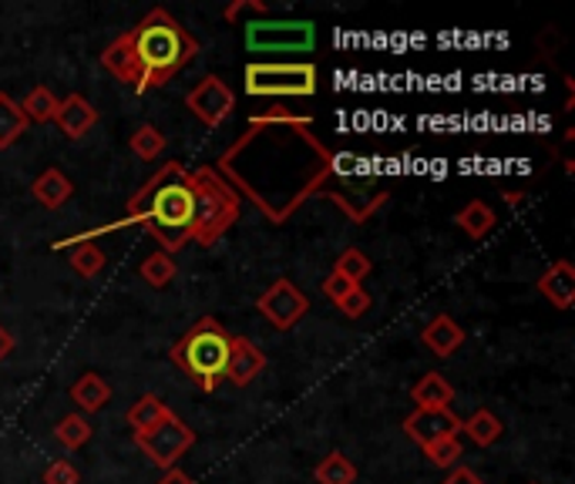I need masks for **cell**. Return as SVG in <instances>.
<instances>
[{"label": "cell", "instance_id": "28", "mask_svg": "<svg viewBox=\"0 0 575 484\" xmlns=\"http://www.w3.org/2000/svg\"><path fill=\"white\" fill-rule=\"evenodd\" d=\"M71 269L81 277V280H94L104 266H109V256H104L94 243H78L75 249H71Z\"/></svg>", "mask_w": 575, "mask_h": 484}, {"label": "cell", "instance_id": "31", "mask_svg": "<svg viewBox=\"0 0 575 484\" xmlns=\"http://www.w3.org/2000/svg\"><path fill=\"white\" fill-rule=\"evenodd\" d=\"M371 306H374V296L363 290V286H353L340 303H337V309L343 313V316H350V319H360V316H368L371 313Z\"/></svg>", "mask_w": 575, "mask_h": 484}, {"label": "cell", "instance_id": "36", "mask_svg": "<svg viewBox=\"0 0 575 484\" xmlns=\"http://www.w3.org/2000/svg\"><path fill=\"white\" fill-rule=\"evenodd\" d=\"M441 484H485V481H482L472 468H454Z\"/></svg>", "mask_w": 575, "mask_h": 484}, {"label": "cell", "instance_id": "29", "mask_svg": "<svg viewBox=\"0 0 575 484\" xmlns=\"http://www.w3.org/2000/svg\"><path fill=\"white\" fill-rule=\"evenodd\" d=\"M334 273H340V277H347L353 286H360L363 280H368L371 273H374V262H371V256L368 252H360V249H343L340 252V259H337V266H334Z\"/></svg>", "mask_w": 575, "mask_h": 484}, {"label": "cell", "instance_id": "3", "mask_svg": "<svg viewBox=\"0 0 575 484\" xmlns=\"http://www.w3.org/2000/svg\"><path fill=\"white\" fill-rule=\"evenodd\" d=\"M192 215H195V192H192V172L182 166V161H166V166L155 172L132 199H128V215L119 223L101 226L88 236H75V239H61L55 243V249L65 246H78V243H94V236L112 233V229H125V226H145V233L162 246V252L176 256L189 246V233H192Z\"/></svg>", "mask_w": 575, "mask_h": 484}, {"label": "cell", "instance_id": "37", "mask_svg": "<svg viewBox=\"0 0 575 484\" xmlns=\"http://www.w3.org/2000/svg\"><path fill=\"white\" fill-rule=\"evenodd\" d=\"M14 347H18V340L11 337V330H8V327H0V363H4V360L14 353Z\"/></svg>", "mask_w": 575, "mask_h": 484}, {"label": "cell", "instance_id": "2", "mask_svg": "<svg viewBox=\"0 0 575 484\" xmlns=\"http://www.w3.org/2000/svg\"><path fill=\"white\" fill-rule=\"evenodd\" d=\"M199 54V41L166 8H151L132 31L101 50V68L138 94L166 88Z\"/></svg>", "mask_w": 575, "mask_h": 484}, {"label": "cell", "instance_id": "40", "mask_svg": "<svg viewBox=\"0 0 575 484\" xmlns=\"http://www.w3.org/2000/svg\"><path fill=\"white\" fill-rule=\"evenodd\" d=\"M532 484H535V481H532Z\"/></svg>", "mask_w": 575, "mask_h": 484}, {"label": "cell", "instance_id": "7", "mask_svg": "<svg viewBox=\"0 0 575 484\" xmlns=\"http://www.w3.org/2000/svg\"><path fill=\"white\" fill-rule=\"evenodd\" d=\"M252 54H309L317 47V24L293 18H249L239 24Z\"/></svg>", "mask_w": 575, "mask_h": 484}, {"label": "cell", "instance_id": "15", "mask_svg": "<svg viewBox=\"0 0 575 484\" xmlns=\"http://www.w3.org/2000/svg\"><path fill=\"white\" fill-rule=\"evenodd\" d=\"M98 108L84 98V94H68L58 108V115H55V125L61 128L65 138H84L94 125H98Z\"/></svg>", "mask_w": 575, "mask_h": 484}, {"label": "cell", "instance_id": "14", "mask_svg": "<svg viewBox=\"0 0 575 484\" xmlns=\"http://www.w3.org/2000/svg\"><path fill=\"white\" fill-rule=\"evenodd\" d=\"M539 296H545L555 309H572L575 303V269L568 259H555L545 273L535 280Z\"/></svg>", "mask_w": 575, "mask_h": 484}, {"label": "cell", "instance_id": "10", "mask_svg": "<svg viewBox=\"0 0 575 484\" xmlns=\"http://www.w3.org/2000/svg\"><path fill=\"white\" fill-rule=\"evenodd\" d=\"M185 108H189V112H192L205 128H219V125L233 115L236 94H233V88H229L223 78L205 75V78L185 94Z\"/></svg>", "mask_w": 575, "mask_h": 484}, {"label": "cell", "instance_id": "12", "mask_svg": "<svg viewBox=\"0 0 575 484\" xmlns=\"http://www.w3.org/2000/svg\"><path fill=\"white\" fill-rule=\"evenodd\" d=\"M404 435L417 444V448H431L438 441L458 438L461 435V417L451 407H438V410H414L404 417Z\"/></svg>", "mask_w": 575, "mask_h": 484}, {"label": "cell", "instance_id": "4", "mask_svg": "<svg viewBox=\"0 0 575 484\" xmlns=\"http://www.w3.org/2000/svg\"><path fill=\"white\" fill-rule=\"evenodd\" d=\"M233 337L216 316H199L192 327L172 344L169 360L189 376V381L213 394L219 384H226V367H229Z\"/></svg>", "mask_w": 575, "mask_h": 484}, {"label": "cell", "instance_id": "11", "mask_svg": "<svg viewBox=\"0 0 575 484\" xmlns=\"http://www.w3.org/2000/svg\"><path fill=\"white\" fill-rule=\"evenodd\" d=\"M256 309L270 319V327L286 334L309 313V300H306V293L293 280H277L263 296L256 300Z\"/></svg>", "mask_w": 575, "mask_h": 484}, {"label": "cell", "instance_id": "1", "mask_svg": "<svg viewBox=\"0 0 575 484\" xmlns=\"http://www.w3.org/2000/svg\"><path fill=\"white\" fill-rule=\"evenodd\" d=\"M216 176L239 195H246L270 223H286L320 195L327 179L337 169L334 151L313 135V119L293 115L280 122L249 119L246 135H239L219 158Z\"/></svg>", "mask_w": 575, "mask_h": 484}, {"label": "cell", "instance_id": "33", "mask_svg": "<svg viewBox=\"0 0 575 484\" xmlns=\"http://www.w3.org/2000/svg\"><path fill=\"white\" fill-rule=\"evenodd\" d=\"M425 454H428V461H431L435 468H454L458 458H461V441H458V438L438 441V444L425 448Z\"/></svg>", "mask_w": 575, "mask_h": 484}, {"label": "cell", "instance_id": "23", "mask_svg": "<svg viewBox=\"0 0 575 484\" xmlns=\"http://www.w3.org/2000/svg\"><path fill=\"white\" fill-rule=\"evenodd\" d=\"M169 417H172L169 404H166L162 397H155V394H145V397H138V401L128 407V424H132V430H151L155 424H162V420H169Z\"/></svg>", "mask_w": 575, "mask_h": 484}, {"label": "cell", "instance_id": "8", "mask_svg": "<svg viewBox=\"0 0 575 484\" xmlns=\"http://www.w3.org/2000/svg\"><path fill=\"white\" fill-rule=\"evenodd\" d=\"M324 199H330L334 205H340L347 212L350 223H368L371 215L391 199V192L377 182H357V176H340L334 169V176L327 179V185L320 189Z\"/></svg>", "mask_w": 575, "mask_h": 484}, {"label": "cell", "instance_id": "6", "mask_svg": "<svg viewBox=\"0 0 575 484\" xmlns=\"http://www.w3.org/2000/svg\"><path fill=\"white\" fill-rule=\"evenodd\" d=\"M243 78L249 98H313L320 88L317 65L309 61H252L246 65Z\"/></svg>", "mask_w": 575, "mask_h": 484}, {"label": "cell", "instance_id": "30", "mask_svg": "<svg viewBox=\"0 0 575 484\" xmlns=\"http://www.w3.org/2000/svg\"><path fill=\"white\" fill-rule=\"evenodd\" d=\"M132 151L142 158V161H155L162 151H166V135L155 128V125H142L135 135H132Z\"/></svg>", "mask_w": 575, "mask_h": 484}, {"label": "cell", "instance_id": "34", "mask_svg": "<svg viewBox=\"0 0 575 484\" xmlns=\"http://www.w3.org/2000/svg\"><path fill=\"white\" fill-rule=\"evenodd\" d=\"M243 14H249V18H267V14H273V11L263 4V0H236V4H229V8L223 11V18H226L229 24H239Z\"/></svg>", "mask_w": 575, "mask_h": 484}, {"label": "cell", "instance_id": "32", "mask_svg": "<svg viewBox=\"0 0 575 484\" xmlns=\"http://www.w3.org/2000/svg\"><path fill=\"white\" fill-rule=\"evenodd\" d=\"M44 484H81V471L68 461V458H58V461H50L41 474Z\"/></svg>", "mask_w": 575, "mask_h": 484}, {"label": "cell", "instance_id": "18", "mask_svg": "<svg viewBox=\"0 0 575 484\" xmlns=\"http://www.w3.org/2000/svg\"><path fill=\"white\" fill-rule=\"evenodd\" d=\"M34 199L44 205V209H61L71 195H75V182L61 172V169H44L34 185H31Z\"/></svg>", "mask_w": 575, "mask_h": 484}, {"label": "cell", "instance_id": "25", "mask_svg": "<svg viewBox=\"0 0 575 484\" xmlns=\"http://www.w3.org/2000/svg\"><path fill=\"white\" fill-rule=\"evenodd\" d=\"M176 273H179V266H176V259L169 256V252H151V256H145L142 259V266H138V277L148 283V286H155V290H162V286H169L172 280H176Z\"/></svg>", "mask_w": 575, "mask_h": 484}, {"label": "cell", "instance_id": "16", "mask_svg": "<svg viewBox=\"0 0 575 484\" xmlns=\"http://www.w3.org/2000/svg\"><path fill=\"white\" fill-rule=\"evenodd\" d=\"M421 344H425L435 357L448 360V357H454L458 347L464 344V330L458 327L454 316L441 313V316H435V319L428 323V327L421 330Z\"/></svg>", "mask_w": 575, "mask_h": 484}, {"label": "cell", "instance_id": "27", "mask_svg": "<svg viewBox=\"0 0 575 484\" xmlns=\"http://www.w3.org/2000/svg\"><path fill=\"white\" fill-rule=\"evenodd\" d=\"M91 424H88V417L84 414H65L61 420H58V427H55V438H58V444H65L68 451H78V448H84L88 441H91Z\"/></svg>", "mask_w": 575, "mask_h": 484}, {"label": "cell", "instance_id": "17", "mask_svg": "<svg viewBox=\"0 0 575 484\" xmlns=\"http://www.w3.org/2000/svg\"><path fill=\"white\" fill-rule=\"evenodd\" d=\"M410 401H414V410H438V407H451L454 401V387L444 381L441 373H425L421 381L414 384L410 391Z\"/></svg>", "mask_w": 575, "mask_h": 484}, {"label": "cell", "instance_id": "20", "mask_svg": "<svg viewBox=\"0 0 575 484\" xmlns=\"http://www.w3.org/2000/svg\"><path fill=\"white\" fill-rule=\"evenodd\" d=\"M454 223L461 233H467V239H485L492 229H495V212L488 202L475 199V202H467L458 215H454Z\"/></svg>", "mask_w": 575, "mask_h": 484}, {"label": "cell", "instance_id": "19", "mask_svg": "<svg viewBox=\"0 0 575 484\" xmlns=\"http://www.w3.org/2000/svg\"><path fill=\"white\" fill-rule=\"evenodd\" d=\"M71 401H75L81 410L98 414L104 404L112 401V387H109V381H104L101 373H81L78 381L71 384Z\"/></svg>", "mask_w": 575, "mask_h": 484}, {"label": "cell", "instance_id": "13", "mask_svg": "<svg viewBox=\"0 0 575 484\" xmlns=\"http://www.w3.org/2000/svg\"><path fill=\"white\" fill-rule=\"evenodd\" d=\"M263 370H267V353L259 350L249 337H233L229 367H226V381L236 384V387H249Z\"/></svg>", "mask_w": 575, "mask_h": 484}, {"label": "cell", "instance_id": "38", "mask_svg": "<svg viewBox=\"0 0 575 484\" xmlns=\"http://www.w3.org/2000/svg\"><path fill=\"white\" fill-rule=\"evenodd\" d=\"M155 484H195L185 471H179V468H172V471H166V477L162 481H155Z\"/></svg>", "mask_w": 575, "mask_h": 484}, {"label": "cell", "instance_id": "21", "mask_svg": "<svg viewBox=\"0 0 575 484\" xmlns=\"http://www.w3.org/2000/svg\"><path fill=\"white\" fill-rule=\"evenodd\" d=\"M27 115L21 112V101H14L8 91H0V151L11 148L27 132Z\"/></svg>", "mask_w": 575, "mask_h": 484}, {"label": "cell", "instance_id": "22", "mask_svg": "<svg viewBox=\"0 0 575 484\" xmlns=\"http://www.w3.org/2000/svg\"><path fill=\"white\" fill-rule=\"evenodd\" d=\"M461 430H467V438H472L478 448H492L501 441V420L488 410V407H478L467 420H461Z\"/></svg>", "mask_w": 575, "mask_h": 484}, {"label": "cell", "instance_id": "5", "mask_svg": "<svg viewBox=\"0 0 575 484\" xmlns=\"http://www.w3.org/2000/svg\"><path fill=\"white\" fill-rule=\"evenodd\" d=\"M192 192H195V215H192L189 243L216 246L239 223V212H243L239 195L216 176L213 166L192 172Z\"/></svg>", "mask_w": 575, "mask_h": 484}, {"label": "cell", "instance_id": "26", "mask_svg": "<svg viewBox=\"0 0 575 484\" xmlns=\"http://www.w3.org/2000/svg\"><path fill=\"white\" fill-rule=\"evenodd\" d=\"M313 477H317V484H353V481H357V468H353V461H350L343 451H330V454L317 464Z\"/></svg>", "mask_w": 575, "mask_h": 484}, {"label": "cell", "instance_id": "9", "mask_svg": "<svg viewBox=\"0 0 575 484\" xmlns=\"http://www.w3.org/2000/svg\"><path fill=\"white\" fill-rule=\"evenodd\" d=\"M135 444L145 458H151V464H159L162 471H172L176 461L195 444V430L172 414L169 420L155 424L151 430H135Z\"/></svg>", "mask_w": 575, "mask_h": 484}, {"label": "cell", "instance_id": "24", "mask_svg": "<svg viewBox=\"0 0 575 484\" xmlns=\"http://www.w3.org/2000/svg\"><path fill=\"white\" fill-rule=\"evenodd\" d=\"M58 108H61V101L55 98V91L44 88V85H41V88H31L27 98L21 101V112L27 115V122H37V125L55 122Z\"/></svg>", "mask_w": 575, "mask_h": 484}, {"label": "cell", "instance_id": "35", "mask_svg": "<svg viewBox=\"0 0 575 484\" xmlns=\"http://www.w3.org/2000/svg\"><path fill=\"white\" fill-rule=\"evenodd\" d=\"M320 290H324V296H327V300L337 306V303H340V300H343V296L353 290V283H350L347 277H340V273H330V277L324 280V286H320Z\"/></svg>", "mask_w": 575, "mask_h": 484}, {"label": "cell", "instance_id": "39", "mask_svg": "<svg viewBox=\"0 0 575 484\" xmlns=\"http://www.w3.org/2000/svg\"><path fill=\"white\" fill-rule=\"evenodd\" d=\"M501 199H505L511 209H518L521 202H526V192H521V189H505V192H501Z\"/></svg>", "mask_w": 575, "mask_h": 484}]
</instances>
